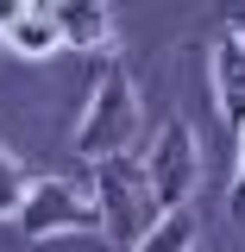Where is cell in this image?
Returning a JSON list of instances; mask_svg holds the SVG:
<instances>
[{"label":"cell","instance_id":"1","mask_svg":"<svg viewBox=\"0 0 245 252\" xmlns=\"http://www.w3.org/2000/svg\"><path fill=\"white\" fill-rule=\"evenodd\" d=\"M94 208H101V233L113 240L120 252H132L157 220V202H151V183H145V158H101L94 164Z\"/></svg>","mask_w":245,"mask_h":252},{"label":"cell","instance_id":"2","mask_svg":"<svg viewBox=\"0 0 245 252\" xmlns=\"http://www.w3.org/2000/svg\"><path fill=\"white\" fill-rule=\"evenodd\" d=\"M132 132H138V89H132V76L120 63H101L88 114L76 126V152L94 158V164L101 158H120V152H132Z\"/></svg>","mask_w":245,"mask_h":252},{"label":"cell","instance_id":"3","mask_svg":"<svg viewBox=\"0 0 245 252\" xmlns=\"http://www.w3.org/2000/svg\"><path fill=\"white\" fill-rule=\"evenodd\" d=\"M195 177H201V158H195V132H189V120H163L157 139H151V152H145V183H151L157 215L189 208Z\"/></svg>","mask_w":245,"mask_h":252},{"label":"cell","instance_id":"4","mask_svg":"<svg viewBox=\"0 0 245 252\" xmlns=\"http://www.w3.org/2000/svg\"><path fill=\"white\" fill-rule=\"evenodd\" d=\"M13 220H19L26 240H51V233H101V208H94L76 183H63V177H38V183L26 189V202H19Z\"/></svg>","mask_w":245,"mask_h":252},{"label":"cell","instance_id":"5","mask_svg":"<svg viewBox=\"0 0 245 252\" xmlns=\"http://www.w3.org/2000/svg\"><path fill=\"white\" fill-rule=\"evenodd\" d=\"M0 44L19 51V57H51L63 44V26H57V13H44V6H6L0 13Z\"/></svg>","mask_w":245,"mask_h":252},{"label":"cell","instance_id":"6","mask_svg":"<svg viewBox=\"0 0 245 252\" xmlns=\"http://www.w3.org/2000/svg\"><path fill=\"white\" fill-rule=\"evenodd\" d=\"M214 94H220V114L245 126V38L233 26L214 38Z\"/></svg>","mask_w":245,"mask_h":252},{"label":"cell","instance_id":"7","mask_svg":"<svg viewBox=\"0 0 245 252\" xmlns=\"http://www.w3.org/2000/svg\"><path fill=\"white\" fill-rule=\"evenodd\" d=\"M57 26L69 44H82V51H101L107 38H113V19H107V6H57Z\"/></svg>","mask_w":245,"mask_h":252},{"label":"cell","instance_id":"8","mask_svg":"<svg viewBox=\"0 0 245 252\" xmlns=\"http://www.w3.org/2000/svg\"><path fill=\"white\" fill-rule=\"evenodd\" d=\"M195 227H201V220H195V208H176V215L157 220V227H151L132 252H189V246H195Z\"/></svg>","mask_w":245,"mask_h":252},{"label":"cell","instance_id":"9","mask_svg":"<svg viewBox=\"0 0 245 252\" xmlns=\"http://www.w3.org/2000/svg\"><path fill=\"white\" fill-rule=\"evenodd\" d=\"M26 189H31V183H26V170H19V158L0 145V220H6V215H19Z\"/></svg>","mask_w":245,"mask_h":252},{"label":"cell","instance_id":"10","mask_svg":"<svg viewBox=\"0 0 245 252\" xmlns=\"http://www.w3.org/2000/svg\"><path fill=\"white\" fill-rule=\"evenodd\" d=\"M226 208L245 220V126H239V177H233V202H226Z\"/></svg>","mask_w":245,"mask_h":252},{"label":"cell","instance_id":"11","mask_svg":"<svg viewBox=\"0 0 245 252\" xmlns=\"http://www.w3.org/2000/svg\"><path fill=\"white\" fill-rule=\"evenodd\" d=\"M233 32H239V38H245V13H239V19H233Z\"/></svg>","mask_w":245,"mask_h":252}]
</instances>
